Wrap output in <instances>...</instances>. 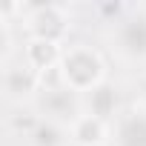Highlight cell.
<instances>
[{"label":"cell","mask_w":146,"mask_h":146,"mask_svg":"<svg viewBox=\"0 0 146 146\" xmlns=\"http://www.w3.org/2000/svg\"><path fill=\"white\" fill-rule=\"evenodd\" d=\"M60 54H63V52L57 49V43L35 37V40L26 46V66H29L32 72H40V69H49L52 63H57Z\"/></svg>","instance_id":"cell-3"},{"label":"cell","mask_w":146,"mask_h":146,"mask_svg":"<svg viewBox=\"0 0 146 146\" xmlns=\"http://www.w3.org/2000/svg\"><path fill=\"white\" fill-rule=\"evenodd\" d=\"M32 86H35V72L29 66L6 69V92L9 95H26Z\"/></svg>","instance_id":"cell-7"},{"label":"cell","mask_w":146,"mask_h":146,"mask_svg":"<svg viewBox=\"0 0 146 146\" xmlns=\"http://www.w3.org/2000/svg\"><path fill=\"white\" fill-rule=\"evenodd\" d=\"M112 106H115L112 89H109V86H95V89H92V115H95V117H106Z\"/></svg>","instance_id":"cell-8"},{"label":"cell","mask_w":146,"mask_h":146,"mask_svg":"<svg viewBox=\"0 0 146 146\" xmlns=\"http://www.w3.org/2000/svg\"><path fill=\"white\" fill-rule=\"evenodd\" d=\"M100 57L89 49V46H72L60 54V75L63 83L69 86V92H83V89H95V83L100 80Z\"/></svg>","instance_id":"cell-1"},{"label":"cell","mask_w":146,"mask_h":146,"mask_svg":"<svg viewBox=\"0 0 146 146\" xmlns=\"http://www.w3.org/2000/svg\"><path fill=\"white\" fill-rule=\"evenodd\" d=\"M29 23H32V29H35V37L57 43L60 35H63V23H66V20H63V15H60L57 6H35Z\"/></svg>","instance_id":"cell-2"},{"label":"cell","mask_w":146,"mask_h":146,"mask_svg":"<svg viewBox=\"0 0 146 146\" xmlns=\"http://www.w3.org/2000/svg\"><path fill=\"white\" fill-rule=\"evenodd\" d=\"M120 49L126 54L143 57L146 54V17H132L120 29Z\"/></svg>","instance_id":"cell-4"},{"label":"cell","mask_w":146,"mask_h":146,"mask_svg":"<svg viewBox=\"0 0 146 146\" xmlns=\"http://www.w3.org/2000/svg\"><path fill=\"white\" fill-rule=\"evenodd\" d=\"M75 137L80 143H100L103 140V120L95 117V115L78 117L75 120Z\"/></svg>","instance_id":"cell-6"},{"label":"cell","mask_w":146,"mask_h":146,"mask_svg":"<svg viewBox=\"0 0 146 146\" xmlns=\"http://www.w3.org/2000/svg\"><path fill=\"white\" fill-rule=\"evenodd\" d=\"M35 135H37V146H57V143H60V137H57V129H54L52 123H46V126L40 123Z\"/></svg>","instance_id":"cell-9"},{"label":"cell","mask_w":146,"mask_h":146,"mask_svg":"<svg viewBox=\"0 0 146 146\" xmlns=\"http://www.w3.org/2000/svg\"><path fill=\"white\" fill-rule=\"evenodd\" d=\"M120 146H146V115H132L120 123Z\"/></svg>","instance_id":"cell-5"}]
</instances>
